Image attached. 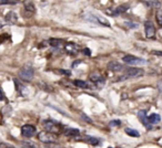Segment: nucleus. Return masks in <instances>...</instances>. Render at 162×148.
Segmentation results:
<instances>
[{"mask_svg": "<svg viewBox=\"0 0 162 148\" xmlns=\"http://www.w3.org/2000/svg\"><path fill=\"white\" fill-rule=\"evenodd\" d=\"M42 126L47 129V132H50L52 134H59L61 133L62 125L59 122L55 121V119H46L42 122Z\"/></svg>", "mask_w": 162, "mask_h": 148, "instance_id": "obj_1", "label": "nucleus"}, {"mask_svg": "<svg viewBox=\"0 0 162 148\" xmlns=\"http://www.w3.org/2000/svg\"><path fill=\"white\" fill-rule=\"evenodd\" d=\"M143 74H144V71L142 69H139V67H129V69L125 70L124 74L121 77L118 79V81H124L127 79L141 77V76H143Z\"/></svg>", "mask_w": 162, "mask_h": 148, "instance_id": "obj_2", "label": "nucleus"}, {"mask_svg": "<svg viewBox=\"0 0 162 148\" xmlns=\"http://www.w3.org/2000/svg\"><path fill=\"white\" fill-rule=\"evenodd\" d=\"M34 69L30 67V65H25V67L20 69L19 71L18 75H19V79H21L22 81L25 82H30L34 77Z\"/></svg>", "mask_w": 162, "mask_h": 148, "instance_id": "obj_3", "label": "nucleus"}, {"mask_svg": "<svg viewBox=\"0 0 162 148\" xmlns=\"http://www.w3.org/2000/svg\"><path fill=\"white\" fill-rule=\"evenodd\" d=\"M83 18L90 22H93V23H99V24H101V26H104V27H110V23H109V21H108L107 19L102 18L100 15H92V13H87V15H83Z\"/></svg>", "mask_w": 162, "mask_h": 148, "instance_id": "obj_4", "label": "nucleus"}, {"mask_svg": "<svg viewBox=\"0 0 162 148\" xmlns=\"http://www.w3.org/2000/svg\"><path fill=\"white\" fill-rule=\"evenodd\" d=\"M122 60L124 63L130 64V65H144V64H147V61L144 59H141V57H135V55L131 54L124 55L122 57Z\"/></svg>", "mask_w": 162, "mask_h": 148, "instance_id": "obj_5", "label": "nucleus"}, {"mask_svg": "<svg viewBox=\"0 0 162 148\" xmlns=\"http://www.w3.org/2000/svg\"><path fill=\"white\" fill-rule=\"evenodd\" d=\"M38 139L40 142L50 144V143H55L57 140V135L50 133V132H47V130H42L38 134Z\"/></svg>", "mask_w": 162, "mask_h": 148, "instance_id": "obj_6", "label": "nucleus"}, {"mask_svg": "<svg viewBox=\"0 0 162 148\" xmlns=\"http://www.w3.org/2000/svg\"><path fill=\"white\" fill-rule=\"evenodd\" d=\"M144 32H146V36L149 39H152L156 36V28L153 26L151 21H146L144 22Z\"/></svg>", "mask_w": 162, "mask_h": 148, "instance_id": "obj_7", "label": "nucleus"}, {"mask_svg": "<svg viewBox=\"0 0 162 148\" xmlns=\"http://www.w3.org/2000/svg\"><path fill=\"white\" fill-rule=\"evenodd\" d=\"M21 134L23 137H32L36 134V127L32 125H23L21 127Z\"/></svg>", "mask_w": 162, "mask_h": 148, "instance_id": "obj_8", "label": "nucleus"}, {"mask_svg": "<svg viewBox=\"0 0 162 148\" xmlns=\"http://www.w3.org/2000/svg\"><path fill=\"white\" fill-rule=\"evenodd\" d=\"M138 117L140 119V122L142 123L143 126H146L148 129H152V125L149 123V119H148V116H147V112L146 111H140V112L138 113Z\"/></svg>", "mask_w": 162, "mask_h": 148, "instance_id": "obj_9", "label": "nucleus"}, {"mask_svg": "<svg viewBox=\"0 0 162 148\" xmlns=\"http://www.w3.org/2000/svg\"><path fill=\"white\" fill-rule=\"evenodd\" d=\"M64 50H66V52H67L68 54L74 55L79 52V46H77L76 43L68 42V43H66V46H64Z\"/></svg>", "mask_w": 162, "mask_h": 148, "instance_id": "obj_10", "label": "nucleus"}, {"mask_svg": "<svg viewBox=\"0 0 162 148\" xmlns=\"http://www.w3.org/2000/svg\"><path fill=\"white\" fill-rule=\"evenodd\" d=\"M34 13H36V7H34V3L31 2H27L25 5V17H27V18H29V17H31V15H34Z\"/></svg>", "mask_w": 162, "mask_h": 148, "instance_id": "obj_11", "label": "nucleus"}, {"mask_svg": "<svg viewBox=\"0 0 162 148\" xmlns=\"http://www.w3.org/2000/svg\"><path fill=\"white\" fill-rule=\"evenodd\" d=\"M108 69L112 72H120L123 70V65L119 62H117V61H111L108 63Z\"/></svg>", "mask_w": 162, "mask_h": 148, "instance_id": "obj_12", "label": "nucleus"}, {"mask_svg": "<svg viewBox=\"0 0 162 148\" xmlns=\"http://www.w3.org/2000/svg\"><path fill=\"white\" fill-rule=\"evenodd\" d=\"M129 9V5H121V6H118L116 9H113L110 12V15H119L124 13L127 10Z\"/></svg>", "mask_w": 162, "mask_h": 148, "instance_id": "obj_13", "label": "nucleus"}, {"mask_svg": "<svg viewBox=\"0 0 162 148\" xmlns=\"http://www.w3.org/2000/svg\"><path fill=\"white\" fill-rule=\"evenodd\" d=\"M5 19H6V21L9 24H15V23H17V21H18V15H17L16 12L10 11L6 15V18Z\"/></svg>", "mask_w": 162, "mask_h": 148, "instance_id": "obj_14", "label": "nucleus"}, {"mask_svg": "<svg viewBox=\"0 0 162 148\" xmlns=\"http://www.w3.org/2000/svg\"><path fill=\"white\" fill-rule=\"evenodd\" d=\"M48 43H49L51 46H53V48H64V46H66V42H64L63 40L56 39V38L50 39L49 41H48Z\"/></svg>", "mask_w": 162, "mask_h": 148, "instance_id": "obj_15", "label": "nucleus"}, {"mask_svg": "<svg viewBox=\"0 0 162 148\" xmlns=\"http://www.w3.org/2000/svg\"><path fill=\"white\" fill-rule=\"evenodd\" d=\"M63 134L67 137H78L80 136V130L78 128H66L63 129Z\"/></svg>", "mask_w": 162, "mask_h": 148, "instance_id": "obj_16", "label": "nucleus"}, {"mask_svg": "<svg viewBox=\"0 0 162 148\" xmlns=\"http://www.w3.org/2000/svg\"><path fill=\"white\" fill-rule=\"evenodd\" d=\"M89 79H90V81H92L93 83H99V82H103V77H102V75H101L100 73L98 72H92L90 75H89Z\"/></svg>", "mask_w": 162, "mask_h": 148, "instance_id": "obj_17", "label": "nucleus"}, {"mask_svg": "<svg viewBox=\"0 0 162 148\" xmlns=\"http://www.w3.org/2000/svg\"><path fill=\"white\" fill-rule=\"evenodd\" d=\"M148 119H149V123L151 125H157V124H159L160 123L161 117H160L159 114H151L149 117H148Z\"/></svg>", "mask_w": 162, "mask_h": 148, "instance_id": "obj_18", "label": "nucleus"}, {"mask_svg": "<svg viewBox=\"0 0 162 148\" xmlns=\"http://www.w3.org/2000/svg\"><path fill=\"white\" fill-rule=\"evenodd\" d=\"M86 142L88 143V144H90V145L92 146H97L100 144V139L97 138V137H92V136H87L86 137Z\"/></svg>", "mask_w": 162, "mask_h": 148, "instance_id": "obj_19", "label": "nucleus"}, {"mask_svg": "<svg viewBox=\"0 0 162 148\" xmlns=\"http://www.w3.org/2000/svg\"><path fill=\"white\" fill-rule=\"evenodd\" d=\"M124 132H125L127 135H129V136H131V137H139L140 136V133H139L137 129H133V128H125Z\"/></svg>", "mask_w": 162, "mask_h": 148, "instance_id": "obj_20", "label": "nucleus"}, {"mask_svg": "<svg viewBox=\"0 0 162 148\" xmlns=\"http://www.w3.org/2000/svg\"><path fill=\"white\" fill-rule=\"evenodd\" d=\"M74 84L76 85L77 88H89L88 83L85 81H81V80H74Z\"/></svg>", "mask_w": 162, "mask_h": 148, "instance_id": "obj_21", "label": "nucleus"}, {"mask_svg": "<svg viewBox=\"0 0 162 148\" xmlns=\"http://www.w3.org/2000/svg\"><path fill=\"white\" fill-rule=\"evenodd\" d=\"M15 85H16V90H17V91H18L19 93L22 94V95H26L25 92H23V91L26 90V88L21 84V83H20V82L17 81V80H15Z\"/></svg>", "mask_w": 162, "mask_h": 148, "instance_id": "obj_22", "label": "nucleus"}, {"mask_svg": "<svg viewBox=\"0 0 162 148\" xmlns=\"http://www.w3.org/2000/svg\"><path fill=\"white\" fill-rule=\"evenodd\" d=\"M21 147L22 148H39V146L36 145L34 143H31V142H22Z\"/></svg>", "mask_w": 162, "mask_h": 148, "instance_id": "obj_23", "label": "nucleus"}, {"mask_svg": "<svg viewBox=\"0 0 162 148\" xmlns=\"http://www.w3.org/2000/svg\"><path fill=\"white\" fill-rule=\"evenodd\" d=\"M144 5H148L149 7H160L161 2L160 1H143Z\"/></svg>", "mask_w": 162, "mask_h": 148, "instance_id": "obj_24", "label": "nucleus"}, {"mask_svg": "<svg viewBox=\"0 0 162 148\" xmlns=\"http://www.w3.org/2000/svg\"><path fill=\"white\" fill-rule=\"evenodd\" d=\"M157 22L159 23L160 27H162V10L158 11V13H157Z\"/></svg>", "mask_w": 162, "mask_h": 148, "instance_id": "obj_25", "label": "nucleus"}, {"mask_svg": "<svg viewBox=\"0 0 162 148\" xmlns=\"http://www.w3.org/2000/svg\"><path fill=\"white\" fill-rule=\"evenodd\" d=\"M56 72H58L59 74H63V75H66V76L71 75V72L70 71H67V70H57Z\"/></svg>", "mask_w": 162, "mask_h": 148, "instance_id": "obj_26", "label": "nucleus"}, {"mask_svg": "<svg viewBox=\"0 0 162 148\" xmlns=\"http://www.w3.org/2000/svg\"><path fill=\"white\" fill-rule=\"evenodd\" d=\"M5 39L9 40V41H10V36H8L7 33L2 34V36H0V44H1V43H3V42H6V40H5Z\"/></svg>", "mask_w": 162, "mask_h": 148, "instance_id": "obj_27", "label": "nucleus"}, {"mask_svg": "<svg viewBox=\"0 0 162 148\" xmlns=\"http://www.w3.org/2000/svg\"><path fill=\"white\" fill-rule=\"evenodd\" d=\"M0 148H15V146L7 143H0Z\"/></svg>", "mask_w": 162, "mask_h": 148, "instance_id": "obj_28", "label": "nucleus"}, {"mask_svg": "<svg viewBox=\"0 0 162 148\" xmlns=\"http://www.w3.org/2000/svg\"><path fill=\"white\" fill-rule=\"evenodd\" d=\"M120 124H121V122H120L119 119H114V121H111L110 123H109L110 126H120Z\"/></svg>", "mask_w": 162, "mask_h": 148, "instance_id": "obj_29", "label": "nucleus"}, {"mask_svg": "<svg viewBox=\"0 0 162 148\" xmlns=\"http://www.w3.org/2000/svg\"><path fill=\"white\" fill-rule=\"evenodd\" d=\"M81 117L83 118V119H85V122H87V123H92V121H91V118L90 117H88V116H87L86 114H85V113H81Z\"/></svg>", "mask_w": 162, "mask_h": 148, "instance_id": "obj_30", "label": "nucleus"}, {"mask_svg": "<svg viewBox=\"0 0 162 148\" xmlns=\"http://www.w3.org/2000/svg\"><path fill=\"white\" fill-rule=\"evenodd\" d=\"M82 53H83L85 55H87V57H90V55H91V50H90L89 48L83 49V50H82Z\"/></svg>", "mask_w": 162, "mask_h": 148, "instance_id": "obj_31", "label": "nucleus"}, {"mask_svg": "<svg viewBox=\"0 0 162 148\" xmlns=\"http://www.w3.org/2000/svg\"><path fill=\"white\" fill-rule=\"evenodd\" d=\"M18 1H0V5H16Z\"/></svg>", "mask_w": 162, "mask_h": 148, "instance_id": "obj_32", "label": "nucleus"}, {"mask_svg": "<svg viewBox=\"0 0 162 148\" xmlns=\"http://www.w3.org/2000/svg\"><path fill=\"white\" fill-rule=\"evenodd\" d=\"M125 24L128 26L129 28H138V24L135 23V24H133L132 22H125Z\"/></svg>", "mask_w": 162, "mask_h": 148, "instance_id": "obj_33", "label": "nucleus"}, {"mask_svg": "<svg viewBox=\"0 0 162 148\" xmlns=\"http://www.w3.org/2000/svg\"><path fill=\"white\" fill-rule=\"evenodd\" d=\"M152 54L160 55V57H162V51H152Z\"/></svg>", "mask_w": 162, "mask_h": 148, "instance_id": "obj_34", "label": "nucleus"}, {"mask_svg": "<svg viewBox=\"0 0 162 148\" xmlns=\"http://www.w3.org/2000/svg\"><path fill=\"white\" fill-rule=\"evenodd\" d=\"M3 98H5V94H3L2 90H1V88H0V101H2Z\"/></svg>", "mask_w": 162, "mask_h": 148, "instance_id": "obj_35", "label": "nucleus"}, {"mask_svg": "<svg viewBox=\"0 0 162 148\" xmlns=\"http://www.w3.org/2000/svg\"><path fill=\"white\" fill-rule=\"evenodd\" d=\"M2 27H3V24H2V23H0V29H1Z\"/></svg>", "mask_w": 162, "mask_h": 148, "instance_id": "obj_36", "label": "nucleus"}]
</instances>
